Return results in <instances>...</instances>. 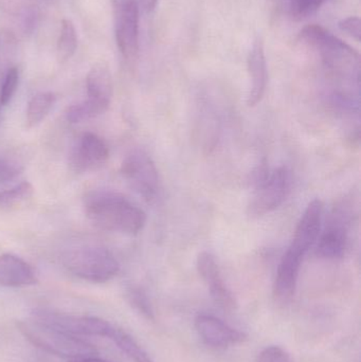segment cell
I'll list each match as a JSON object with an SVG mask.
<instances>
[{"label": "cell", "instance_id": "7402d4cb", "mask_svg": "<svg viewBox=\"0 0 361 362\" xmlns=\"http://www.w3.org/2000/svg\"><path fill=\"white\" fill-rule=\"evenodd\" d=\"M329 0H288V10L295 21H302L317 12Z\"/></svg>", "mask_w": 361, "mask_h": 362}, {"label": "cell", "instance_id": "5b68a950", "mask_svg": "<svg viewBox=\"0 0 361 362\" xmlns=\"http://www.w3.org/2000/svg\"><path fill=\"white\" fill-rule=\"evenodd\" d=\"M292 180V171L286 165L273 171L260 168L254 177V195L248 206L250 216H264L281 206L290 195Z\"/></svg>", "mask_w": 361, "mask_h": 362}, {"label": "cell", "instance_id": "8fae6325", "mask_svg": "<svg viewBox=\"0 0 361 362\" xmlns=\"http://www.w3.org/2000/svg\"><path fill=\"white\" fill-rule=\"evenodd\" d=\"M110 158V148L103 138L84 133L78 138L69 155V165L76 173H86L103 167Z\"/></svg>", "mask_w": 361, "mask_h": 362}, {"label": "cell", "instance_id": "603a6c76", "mask_svg": "<svg viewBox=\"0 0 361 362\" xmlns=\"http://www.w3.org/2000/svg\"><path fill=\"white\" fill-rule=\"evenodd\" d=\"M19 72L16 67L10 68L4 76L2 83L1 90H0V105H6L10 103L13 95H15L18 86Z\"/></svg>", "mask_w": 361, "mask_h": 362}, {"label": "cell", "instance_id": "7c38bea8", "mask_svg": "<svg viewBox=\"0 0 361 362\" xmlns=\"http://www.w3.org/2000/svg\"><path fill=\"white\" fill-rule=\"evenodd\" d=\"M196 267L214 302L226 312H235L239 306L237 299L230 288L227 286L213 255L206 251L199 253Z\"/></svg>", "mask_w": 361, "mask_h": 362}, {"label": "cell", "instance_id": "ba28073f", "mask_svg": "<svg viewBox=\"0 0 361 362\" xmlns=\"http://www.w3.org/2000/svg\"><path fill=\"white\" fill-rule=\"evenodd\" d=\"M353 212L348 202L335 206L324 231L316 243V255L321 259H338L345 257L349 245V231Z\"/></svg>", "mask_w": 361, "mask_h": 362}, {"label": "cell", "instance_id": "8992f818", "mask_svg": "<svg viewBox=\"0 0 361 362\" xmlns=\"http://www.w3.org/2000/svg\"><path fill=\"white\" fill-rule=\"evenodd\" d=\"M324 219V204L321 200L309 202L301 216L294 238L281 259V263L301 269L304 257L315 247L319 238Z\"/></svg>", "mask_w": 361, "mask_h": 362}, {"label": "cell", "instance_id": "ffe728a7", "mask_svg": "<svg viewBox=\"0 0 361 362\" xmlns=\"http://www.w3.org/2000/svg\"><path fill=\"white\" fill-rule=\"evenodd\" d=\"M34 195V189L31 183L25 181L15 185L12 189L0 191V209L13 210L23 206Z\"/></svg>", "mask_w": 361, "mask_h": 362}, {"label": "cell", "instance_id": "f1b7e54d", "mask_svg": "<svg viewBox=\"0 0 361 362\" xmlns=\"http://www.w3.org/2000/svg\"><path fill=\"white\" fill-rule=\"evenodd\" d=\"M0 106H1V105H0Z\"/></svg>", "mask_w": 361, "mask_h": 362}, {"label": "cell", "instance_id": "cb8c5ba5", "mask_svg": "<svg viewBox=\"0 0 361 362\" xmlns=\"http://www.w3.org/2000/svg\"><path fill=\"white\" fill-rule=\"evenodd\" d=\"M23 171V167L13 159L0 156V182L14 180Z\"/></svg>", "mask_w": 361, "mask_h": 362}, {"label": "cell", "instance_id": "3957f363", "mask_svg": "<svg viewBox=\"0 0 361 362\" xmlns=\"http://www.w3.org/2000/svg\"><path fill=\"white\" fill-rule=\"evenodd\" d=\"M18 329L33 346L67 361L76 357L97 355V353L93 344L80 339L78 336L45 325L34 318L20 321Z\"/></svg>", "mask_w": 361, "mask_h": 362}, {"label": "cell", "instance_id": "7a4b0ae2", "mask_svg": "<svg viewBox=\"0 0 361 362\" xmlns=\"http://www.w3.org/2000/svg\"><path fill=\"white\" fill-rule=\"evenodd\" d=\"M87 218L102 230L135 235L146 223L143 210L122 194L107 189L89 192L84 197Z\"/></svg>", "mask_w": 361, "mask_h": 362}, {"label": "cell", "instance_id": "44dd1931", "mask_svg": "<svg viewBox=\"0 0 361 362\" xmlns=\"http://www.w3.org/2000/svg\"><path fill=\"white\" fill-rule=\"evenodd\" d=\"M127 301L131 308L148 320H155V312L148 295L139 287H129L126 293Z\"/></svg>", "mask_w": 361, "mask_h": 362}, {"label": "cell", "instance_id": "30bf717a", "mask_svg": "<svg viewBox=\"0 0 361 362\" xmlns=\"http://www.w3.org/2000/svg\"><path fill=\"white\" fill-rule=\"evenodd\" d=\"M32 318L74 336L105 337L110 323L97 317L76 316L49 310H34Z\"/></svg>", "mask_w": 361, "mask_h": 362}, {"label": "cell", "instance_id": "277c9868", "mask_svg": "<svg viewBox=\"0 0 361 362\" xmlns=\"http://www.w3.org/2000/svg\"><path fill=\"white\" fill-rule=\"evenodd\" d=\"M68 272L82 280L105 283L118 274L120 265L107 249L84 246L64 253L61 257Z\"/></svg>", "mask_w": 361, "mask_h": 362}, {"label": "cell", "instance_id": "2e32d148", "mask_svg": "<svg viewBox=\"0 0 361 362\" xmlns=\"http://www.w3.org/2000/svg\"><path fill=\"white\" fill-rule=\"evenodd\" d=\"M37 282L35 272L27 262L10 253L0 255V286H32Z\"/></svg>", "mask_w": 361, "mask_h": 362}, {"label": "cell", "instance_id": "5bb4252c", "mask_svg": "<svg viewBox=\"0 0 361 362\" xmlns=\"http://www.w3.org/2000/svg\"><path fill=\"white\" fill-rule=\"evenodd\" d=\"M87 101L105 112L110 105L112 95V74L103 62L95 64L86 78Z\"/></svg>", "mask_w": 361, "mask_h": 362}, {"label": "cell", "instance_id": "4fadbf2b", "mask_svg": "<svg viewBox=\"0 0 361 362\" xmlns=\"http://www.w3.org/2000/svg\"><path fill=\"white\" fill-rule=\"evenodd\" d=\"M195 329L207 346L214 349H227L243 344L248 336L235 329L218 317L199 314L195 319Z\"/></svg>", "mask_w": 361, "mask_h": 362}, {"label": "cell", "instance_id": "d4e9b609", "mask_svg": "<svg viewBox=\"0 0 361 362\" xmlns=\"http://www.w3.org/2000/svg\"><path fill=\"white\" fill-rule=\"evenodd\" d=\"M256 362H292L290 355L280 346H268L259 354Z\"/></svg>", "mask_w": 361, "mask_h": 362}, {"label": "cell", "instance_id": "ac0fdd59", "mask_svg": "<svg viewBox=\"0 0 361 362\" xmlns=\"http://www.w3.org/2000/svg\"><path fill=\"white\" fill-rule=\"evenodd\" d=\"M55 102H57V97L50 91L40 93L34 95L28 103L27 117H25L28 129H32L45 120L50 110H52Z\"/></svg>", "mask_w": 361, "mask_h": 362}, {"label": "cell", "instance_id": "9c48e42d", "mask_svg": "<svg viewBox=\"0 0 361 362\" xmlns=\"http://www.w3.org/2000/svg\"><path fill=\"white\" fill-rule=\"evenodd\" d=\"M121 174L129 187L150 202L156 199L159 192V176L156 165L143 151L129 153L121 165Z\"/></svg>", "mask_w": 361, "mask_h": 362}, {"label": "cell", "instance_id": "83f0119b", "mask_svg": "<svg viewBox=\"0 0 361 362\" xmlns=\"http://www.w3.org/2000/svg\"><path fill=\"white\" fill-rule=\"evenodd\" d=\"M139 4L146 12H152L156 6L157 0H139Z\"/></svg>", "mask_w": 361, "mask_h": 362}, {"label": "cell", "instance_id": "6da1fadb", "mask_svg": "<svg viewBox=\"0 0 361 362\" xmlns=\"http://www.w3.org/2000/svg\"><path fill=\"white\" fill-rule=\"evenodd\" d=\"M300 40L319 59L333 107L343 115L360 116V53L321 25L303 28Z\"/></svg>", "mask_w": 361, "mask_h": 362}, {"label": "cell", "instance_id": "484cf974", "mask_svg": "<svg viewBox=\"0 0 361 362\" xmlns=\"http://www.w3.org/2000/svg\"><path fill=\"white\" fill-rule=\"evenodd\" d=\"M341 31L351 36L354 40H360V19L357 16H350L339 21Z\"/></svg>", "mask_w": 361, "mask_h": 362}, {"label": "cell", "instance_id": "4316f807", "mask_svg": "<svg viewBox=\"0 0 361 362\" xmlns=\"http://www.w3.org/2000/svg\"><path fill=\"white\" fill-rule=\"evenodd\" d=\"M67 362H112L106 361V359L100 358L95 355H90V356L76 357V358L69 359Z\"/></svg>", "mask_w": 361, "mask_h": 362}, {"label": "cell", "instance_id": "52a82bcc", "mask_svg": "<svg viewBox=\"0 0 361 362\" xmlns=\"http://www.w3.org/2000/svg\"><path fill=\"white\" fill-rule=\"evenodd\" d=\"M117 46L125 61L139 54V0H112Z\"/></svg>", "mask_w": 361, "mask_h": 362}, {"label": "cell", "instance_id": "9a60e30c", "mask_svg": "<svg viewBox=\"0 0 361 362\" xmlns=\"http://www.w3.org/2000/svg\"><path fill=\"white\" fill-rule=\"evenodd\" d=\"M248 72L250 76V89L247 105L254 107L262 101L267 86V64L262 40L254 42L248 57Z\"/></svg>", "mask_w": 361, "mask_h": 362}, {"label": "cell", "instance_id": "d6986e66", "mask_svg": "<svg viewBox=\"0 0 361 362\" xmlns=\"http://www.w3.org/2000/svg\"><path fill=\"white\" fill-rule=\"evenodd\" d=\"M78 49L76 27L70 19H63L57 45V57L59 63L69 61Z\"/></svg>", "mask_w": 361, "mask_h": 362}, {"label": "cell", "instance_id": "e0dca14e", "mask_svg": "<svg viewBox=\"0 0 361 362\" xmlns=\"http://www.w3.org/2000/svg\"><path fill=\"white\" fill-rule=\"evenodd\" d=\"M105 337L112 340L116 344L117 348L121 352L124 353L131 361L155 362L150 355L129 333L123 331L122 329L114 327L112 323L108 327Z\"/></svg>", "mask_w": 361, "mask_h": 362}]
</instances>
